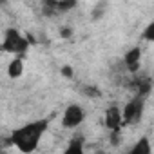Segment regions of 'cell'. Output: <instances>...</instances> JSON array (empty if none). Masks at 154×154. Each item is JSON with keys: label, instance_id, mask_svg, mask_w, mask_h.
<instances>
[{"label": "cell", "instance_id": "277c9868", "mask_svg": "<svg viewBox=\"0 0 154 154\" xmlns=\"http://www.w3.org/2000/svg\"><path fill=\"white\" fill-rule=\"evenodd\" d=\"M84 118H85V114L80 105H69L62 116V125L65 129H76L84 122Z\"/></svg>", "mask_w": 154, "mask_h": 154}, {"label": "cell", "instance_id": "3957f363", "mask_svg": "<svg viewBox=\"0 0 154 154\" xmlns=\"http://www.w3.org/2000/svg\"><path fill=\"white\" fill-rule=\"evenodd\" d=\"M143 96H136L132 98L131 102H127V105L123 107L122 111V116H123V123L127 125H132V123H138L141 120V114H143Z\"/></svg>", "mask_w": 154, "mask_h": 154}, {"label": "cell", "instance_id": "8fae6325", "mask_svg": "<svg viewBox=\"0 0 154 154\" xmlns=\"http://www.w3.org/2000/svg\"><path fill=\"white\" fill-rule=\"evenodd\" d=\"M85 94H89V96H98L100 93H98L93 85H89V87H85Z\"/></svg>", "mask_w": 154, "mask_h": 154}, {"label": "cell", "instance_id": "30bf717a", "mask_svg": "<svg viewBox=\"0 0 154 154\" xmlns=\"http://www.w3.org/2000/svg\"><path fill=\"white\" fill-rule=\"evenodd\" d=\"M143 38L149 40V42H154V20L145 27V31H143Z\"/></svg>", "mask_w": 154, "mask_h": 154}, {"label": "cell", "instance_id": "6da1fadb", "mask_svg": "<svg viewBox=\"0 0 154 154\" xmlns=\"http://www.w3.org/2000/svg\"><path fill=\"white\" fill-rule=\"evenodd\" d=\"M45 129H47V122L45 120H38V122L26 123L24 127L17 129L11 134V143L18 150H22V152H33L38 147L40 138L44 136Z\"/></svg>", "mask_w": 154, "mask_h": 154}, {"label": "cell", "instance_id": "7c38bea8", "mask_svg": "<svg viewBox=\"0 0 154 154\" xmlns=\"http://www.w3.org/2000/svg\"><path fill=\"white\" fill-rule=\"evenodd\" d=\"M62 72H63V76H67V78H71V76H72V69L71 67H63Z\"/></svg>", "mask_w": 154, "mask_h": 154}, {"label": "cell", "instance_id": "5b68a950", "mask_svg": "<svg viewBox=\"0 0 154 154\" xmlns=\"http://www.w3.org/2000/svg\"><path fill=\"white\" fill-rule=\"evenodd\" d=\"M123 123V116H122V111L118 107H109L105 111V127L112 132V131H120Z\"/></svg>", "mask_w": 154, "mask_h": 154}, {"label": "cell", "instance_id": "52a82bcc", "mask_svg": "<svg viewBox=\"0 0 154 154\" xmlns=\"http://www.w3.org/2000/svg\"><path fill=\"white\" fill-rule=\"evenodd\" d=\"M8 72H9L11 78H18V76L24 72V62H22V58H20V56H17V58H13V60H11L9 67H8Z\"/></svg>", "mask_w": 154, "mask_h": 154}, {"label": "cell", "instance_id": "ba28073f", "mask_svg": "<svg viewBox=\"0 0 154 154\" xmlns=\"http://www.w3.org/2000/svg\"><path fill=\"white\" fill-rule=\"evenodd\" d=\"M129 154H152L149 140H147V138H141V140H140L132 149H131V152H129Z\"/></svg>", "mask_w": 154, "mask_h": 154}, {"label": "cell", "instance_id": "7a4b0ae2", "mask_svg": "<svg viewBox=\"0 0 154 154\" xmlns=\"http://www.w3.org/2000/svg\"><path fill=\"white\" fill-rule=\"evenodd\" d=\"M29 45V38H24L17 29H8L4 33V51L6 53H13V54H24L26 49Z\"/></svg>", "mask_w": 154, "mask_h": 154}, {"label": "cell", "instance_id": "4fadbf2b", "mask_svg": "<svg viewBox=\"0 0 154 154\" xmlns=\"http://www.w3.org/2000/svg\"><path fill=\"white\" fill-rule=\"evenodd\" d=\"M71 35H72V31H71L69 27H63V29H62V36H63V38H69Z\"/></svg>", "mask_w": 154, "mask_h": 154}, {"label": "cell", "instance_id": "8992f818", "mask_svg": "<svg viewBox=\"0 0 154 154\" xmlns=\"http://www.w3.org/2000/svg\"><path fill=\"white\" fill-rule=\"evenodd\" d=\"M140 58H141V49L140 47H132L127 54H125V65L127 69L132 72L140 67Z\"/></svg>", "mask_w": 154, "mask_h": 154}, {"label": "cell", "instance_id": "9c48e42d", "mask_svg": "<svg viewBox=\"0 0 154 154\" xmlns=\"http://www.w3.org/2000/svg\"><path fill=\"white\" fill-rule=\"evenodd\" d=\"M62 154H84V147H82V143L80 141H71L69 143V147L62 152Z\"/></svg>", "mask_w": 154, "mask_h": 154}]
</instances>
